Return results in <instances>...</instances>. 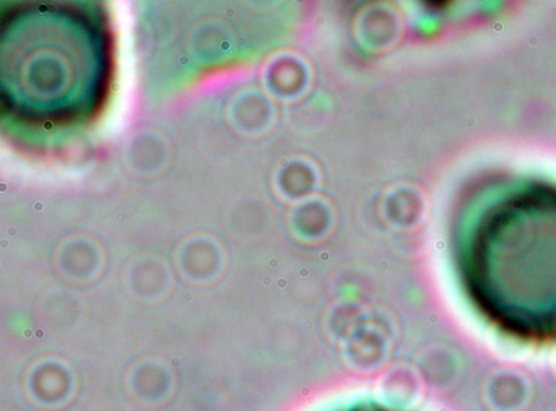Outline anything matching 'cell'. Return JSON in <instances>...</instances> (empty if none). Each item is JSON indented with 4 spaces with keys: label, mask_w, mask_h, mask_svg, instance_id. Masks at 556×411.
<instances>
[{
    "label": "cell",
    "mask_w": 556,
    "mask_h": 411,
    "mask_svg": "<svg viewBox=\"0 0 556 411\" xmlns=\"http://www.w3.org/2000/svg\"><path fill=\"white\" fill-rule=\"evenodd\" d=\"M111 64L98 0H0V132L67 142L100 114Z\"/></svg>",
    "instance_id": "cell-1"
},
{
    "label": "cell",
    "mask_w": 556,
    "mask_h": 411,
    "mask_svg": "<svg viewBox=\"0 0 556 411\" xmlns=\"http://www.w3.org/2000/svg\"><path fill=\"white\" fill-rule=\"evenodd\" d=\"M345 411H394V410L384 409V407H379V406H358V407H353V409H349Z\"/></svg>",
    "instance_id": "cell-3"
},
{
    "label": "cell",
    "mask_w": 556,
    "mask_h": 411,
    "mask_svg": "<svg viewBox=\"0 0 556 411\" xmlns=\"http://www.w3.org/2000/svg\"><path fill=\"white\" fill-rule=\"evenodd\" d=\"M454 266L486 324L521 344H556V185L489 192L457 233Z\"/></svg>",
    "instance_id": "cell-2"
}]
</instances>
